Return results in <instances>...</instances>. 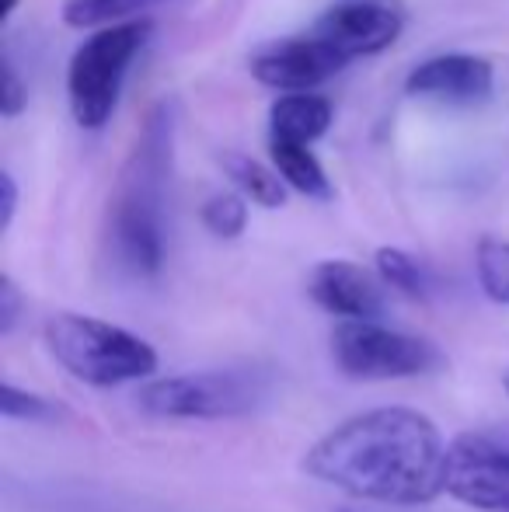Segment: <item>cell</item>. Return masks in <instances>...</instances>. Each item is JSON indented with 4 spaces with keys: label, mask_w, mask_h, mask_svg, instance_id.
I'll return each instance as SVG.
<instances>
[{
    "label": "cell",
    "mask_w": 509,
    "mask_h": 512,
    "mask_svg": "<svg viewBox=\"0 0 509 512\" xmlns=\"http://www.w3.org/2000/svg\"><path fill=\"white\" fill-rule=\"evenodd\" d=\"M25 108H28V88L21 84L14 60L4 53V67H0V115L4 119H18Z\"/></svg>",
    "instance_id": "20"
},
{
    "label": "cell",
    "mask_w": 509,
    "mask_h": 512,
    "mask_svg": "<svg viewBox=\"0 0 509 512\" xmlns=\"http://www.w3.org/2000/svg\"><path fill=\"white\" fill-rule=\"evenodd\" d=\"M157 4H168V0H67L63 21H67V28H95L98 32V28L136 21Z\"/></svg>",
    "instance_id": "15"
},
{
    "label": "cell",
    "mask_w": 509,
    "mask_h": 512,
    "mask_svg": "<svg viewBox=\"0 0 509 512\" xmlns=\"http://www.w3.org/2000/svg\"><path fill=\"white\" fill-rule=\"evenodd\" d=\"M339 512H349V509H339Z\"/></svg>",
    "instance_id": "25"
},
{
    "label": "cell",
    "mask_w": 509,
    "mask_h": 512,
    "mask_svg": "<svg viewBox=\"0 0 509 512\" xmlns=\"http://www.w3.org/2000/svg\"><path fill=\"white\" fill-rule=\"evenodd\" d=\"M269 157L276 175L286 182V189L300 192L307 199H332V185L321 168V161L311 154V147H293V143L269 140Z\"/></svg>",
    "instance_id": "14"
},
{
    "label": "cell",
    "mask_w": 509,
    "mask_h": 512,
    "mask_svg": "<svg viewBox=\"0 0 509 512\" xmlns=\"http://www.w3.org/2000/svg\"><path fill=\"white\" fill-rule=\"evenodd\" d=\"M220 168H224V175L234 182V189H241V196L252 199L255 206H262V209L286 206V182L272 168H265L262 161H255V157H248V154H238V150H224V154H220Z\"/></svg>",
    "instance_id": "13"
},
{
    "label": "cell",
    "mask_w": 509,
    "mask_h": 512,
    "mask_svg": "<svg viewBox=\"0 0 509 512\" xmlns=\"http://www.w3.org/2000/svg\"><path fill=\"white\" fill-rule=\"evenodd\" d=\"M401 32H405L401 0H335L311 28V35L335 46L349 63L384 53L391 42H398Z\"/></svg>",
    "instance_id": "8"
},
{
    "label": "cell",
    "mask_w": 509,
    "mask_h": 512,
    "mask_svg": "<svg viewBox=\"0 0 509 512\" xmlns=\"http://www.w3.org/2000/svg\"><path fill=\"white\" fill-rule=\"evenodd\" d=\"M307 293L321 310L342 321H377L384 314V290L377 276L346 258H328L314 265Z\"/></svg>",
    "instance_id": "11"
},
{
    "label": "cell",
    "mask_w": 509,
    "mask_h": 512,
    "mask_svg": "<svg viewBox=\"0 0 509 512\" xmlns=\"http://www.w3.org/2000/svg\"><path fill=\"white\" fill-rule=\"evenodd\" d=\"M374 265H377V276H381L384 286L391 290L405 293L412 300H426L429 297V276L419 262H415L408 251L401 248H381L374 255Z\"/></svg>",
    "instance_id": "16"
},
{
    "label": "cell",
    "mask_w": 509,
    "mask_h": 512,
    "mask_svg": "<svg viewBox=\"0 0 509 512\" xmlns=\"http://www.w3.org/2000/svg\"><path fill=\"white\" fill-rule=\"evenodd\" d=\"M21 307H25V300H21L18 283L4 272V276H0V335H11L14 331V324H18V317H21Z\"/></svg>",
    "instance_id": "21"
},
{
    "label": "cell",
    "mask_w": 509,
    "mask_h": 512,
    "mask_svg": "<svg viewBox=\"0 0 509 512\" xmlns=\"http://www.w3.org/2000/svg\"><path fill=\"white\" fill-rule=\"evenodd\" d=\"M272 394V377L258 366H217L178 373L140 387L136 405L154 418H241L262 408Z\"/></svg>",
    "instance_id": "5"
},
{
    "label": "cell",
    "mask_w": 509,
    "mask_h": 512,
    "mask_svg": "<svg viewBox=\"0 0 509 512\" xmlns=\"http://www.w3.org/2000/svg\"><path fill=\"white\" fill-rule=\"evenodd\" d=\"M332 359L349 380H408L443 370L447 356L429 338L405 335L377 321H339L332 331Z\"/></svg>",
    "instance_id": "6"
},
{
    "label": "cell",
    "mask_w": 509,
    "mask_h": 512,
    "mask_svg": "<svg viewBox=\"0 0 509 512\" xmlns=\"http://www.w3.org/2000/svg\"><path fill=\"white\" fill-rule=\"evenodd\" d=\"M335 108L321 95H283L269 108V133L276 143L311 147L332 129Z\"/></svg>",
    "instance_id": "12"
},
{
    "label": "cell",
    "mask_w": 509,
    "mask_h": 512,
    "mask_svg": "<svg viewBox=\"0 0 509 512\" xmlns=\"http://www.w3.org/2000/svg\"><path fill=\"white\" fill-rule=\"evenodd\" d=\"M150 35H154V21L136 18L98 28L91 39H84L74 49L67 67V102L77 126L95 133L112 119L129 67L147 46Z\"/></svg>",
    "instance_id": "4"
},
{
    "label": "cell",
    "mask_w": 509,
    "mask_h": 512,
    "mask_svg": "<svg viewBox=\"0 0 509 512\" xmlns=\"http://www.w3.org/2000/svg\"><path fill=\"white\" fill-rule=\"evenodd\" d=\"M0 415L18 418V422H56L67 415V408L42 398V394H28L14 384H4L0 387Z\"/></svg>",
    "instance_id": "19"
},
{
    "label": "cell",
    "mask_w": 509,
    "mask_h": 512,
    "mask_svg": "<svg viewBox=\"0 0 509 512\" xmlns=\"http://www.w3.org/2000/svg\"><path fill=\"white\" fill-rule=\"evenodd\" d=\"M199 220L220 241H238L248 227V203L241 192H217L199 209Z\"/></svg>",
    "instance_id": "18"
},
{
    "label": "cell",
    "mask_w": 509,
    "mask_h": 512,
    "mask_svg": "<svg viewBox=\"0 0 509 512\" xmlns=\"http://www.w3.org/2000/svg\"><path fill=\"white\" fill-rule=\"evenodd\" d=\"M447 495L471 509L509 512V446L485 432L450 439Z\"/></svg>",
    "instance_id": "7"
},
{
    "label": "cell",
    "mask_w": 509,
    "mask_h": 512,
    "mask_svg": "<svg viewBox=\"0 0 509 512\" xmlns=\"http://www.w3.org/2000/svg\"><path fill=\"white\" fill-rule=\"evenodd\" d=\"M506 394H509V377H506Z\"/></svg>",
    "instance_id": "24"
},
{
    "label": "cell",
    "mask_w": 509,
    "mask_h": 512,
    "mask_svg": "<svg viewBox=\"0 0 509 512\" xmlns=\"http://www.w3.org/2000/svg\"><path fill=\"white\" fill-rule=\"evenodd\" d=\"M42 342L70 377L91 387H119L157 373V352L140 335L102 317L53 314L42 324Z\"/></svg>",
    "instance_id": "3"
},
{
    "label": "cell",
    "mask_w": 509,
    "mask_h": 512,
    "mask_svg": "<svg viewBox=\"0 0 509 512\" xmlns=\"http://www.w3.org/2000/svg\"><path fill=\"white\" fill-rule=\"evenodd\" d=\"M171 150V105L157 102L129 147L105 213V251L133 279H154L164 265V192L171 182Z\"/></svg>",
    "instance_id": "2"
},
{
    "label": "cell",
    "mask_w": 509,
    "mask_h": 512,
    "mask_svg": "<svg viewBox=\"0 0 509 512\" xmlns=\"http://www.w3.org/2000/svg\"><path fill=\"white\" fill-rule=\"evenodd\" d=\"M346 67H349L346 56L311 32L297 35V39L262 46L252 56V63H248V70H252L258 84L286 91V95H311V88L332 81Z\"/></svg>",
    "instance_id": "9"
},
{
    "label": "cell",
    "mask_w": 509,
    "mask_h": 512,
    "mask_svg": "<svg viewBox=\"0 0 509 512\" xmlns=\"http://www.w3.org/2000/svg\"><path fill=\"white\" fill-rule=\"evenodd\" d=\"M14 213H18V182H14L11 171L0 175V230H11Z\"/></svg>",
    "instance_id": "22"
},
{
    "label": "cell",
    "mask_w": 509,
    "mask_h": 512,
    "mask_svg": "<svg viewBox=\"0 0 509 512\" xmlns=\"http://www.w3.org/2000/svg\"><path fill=\"white\" fill-rule=\"evenodd\" d=\"M492 63L471 53H443L419 63L408 74L405 91L412 98H436L447 105H482L492 98Z\"/></svg>",
    "instance_id": "10"
},
{
    "label": "cell",
    "mask_w": 509,
    "mask_h": 512,
    "mask_svg": "<svg viewBox=\"0 0 509 512\" xmlns=\"http://www.w3.org/2000/svg\"><path fill=\"white\" fill-rule=\"evenodd\" d=\"M447 450L422 411L370 408L325 432L307 450L304 471L363 502L429 506L447 492Z\"/></svg>",
    "instance_id": "1"
},
{
    "label": "cell",
    "mask_w": 509,
    "mask_h": 512,
    "mask_svg": "<svg viewBox=\"0 0 509 512\" xmlns=\"http://www.w3.org/2000/svg\"><path fill=\"white\" fill-rule=\"evenodd\" d=\"M478 283L492 304L509 307V241L503 237H482L475 251Z\"/></svg>",
    "instance_id": "17"
},
{
    "label": "cell",
    "mask_w": 509,
    "mask_h": 512,
    "mask_svg": "<svg viewBox=\"0 0 509 512\" xmlns=\"http://www.w3.org/2000/svg\"><path fill=\"white\" fill-rule=\"evenodd\" d=\"M21 0H4V7H0V25H7V21L14 18V11H18Z\"/></svg>",
    "instance_id": "23"
}]
</instances>
